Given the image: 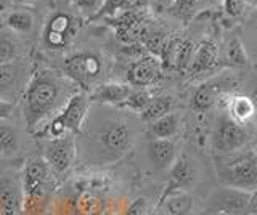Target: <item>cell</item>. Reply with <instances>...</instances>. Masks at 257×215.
I'll list each match as a JSON object with an SVG mask.
<instances>
[{
  "instance_id": "1",
  "label": "cell",
  "mask_w": 257,
  "mask_h": 215,
  "mask_svg": "<svg viewBox=\"0 0 257 215\" xmlns=\"http://www.w3.org/2000/svg\"><path fill=\"white\" fill-rule=\"evenodd\" d=\"M76 92L79 87L58 71L40 69L32 74L21 97L28 130L37 133L42 129L44 132L45 122H50Z\"/></svg>"
},
{
  "instance_id": "2",
  "label": "cell",
  "mask_w": 257,
  "mask_h": 215,
  "mask_svg": "<svg viewBox=\"0 0 257 215\" xmlns=\"http://www.w3.org/2000/svg\"><path fill=\"white\" fill-rule=\"evenodd\" d=\"M134 145V127L124 117H104L88 129V146L93 164H111Z\"/></svg>"
},
{
  "instance_id": "3",
  "label": "cell",
  "mask_w": 257,
  "mask_h": 215,
  "mask_svg": "<svg viewBox=\"0 0 257 215\" xmlns=\"http://www.w3.org/2000/svg\"><path fill=\"white\" fill-rule=\"evenodd\" d=\"M90 100L84 92H76L66 101V105L47 124L44 132H47L48 138H60L63 135L74 133L77 135L84 127V121L88 114Z\"/></svg>"
},
{
  "instance_id": "4",
  "label": "cell",
  "mask_w": 257,
  "mask_h": 215,
  "mask_svg": "<svg viewBox=\"0 0 257 215\" xmlns=\"http://www.w3.org/2000/svg\"><path fill=\"white\" fill-rule=\"evenodd\" d=\"M103 73V58L93 52H79L63 63V74L71 79L79 89L92 85Z\"/></svg>"
},
{
  "instance_id": "5",
  "label": "cell",
  "mask_w": 257,
  "mask_h": 215,
  "mask_svg": "<svg viewBox=\"0 0 257 215\" xmlns=\"http://www.w3.org/2000/svg\"><path fill=\"white\" fill-rule=\"evenodd\" d=\"M48 165L44 157H31L24 164L21 175L23 188V212L36 205L45 193L48 180Z\"/></svg>"
},
{
  "instance_id": "6",
  "label": "cell",
  "mask_w": 257,
  "mask_h": 215,
  "mask_svg": "<svg viewBox=\"0 0 257 215\" xmlns=\"http://www.w3.org/2000/svg\"><path fill=\"white\" fill-rule=\"evenodd\" d=\"M31 68L26 61L16 60L0 65V98L16 103L31 81Z\"/></svg>"
},
{
  "instance_id": "7",
  "label": "cell",
  "mask_w": 257,
  "mask_h": 215,
  "mask_svg": "<svg viewBox=\"0 0 257 215\" xmlns=\"http://www.w3.org/2000/svg\"><path fill=\"white\" fill-rule=\"evenodd\" d=\"M76 135L68 133L60 138H48L44 148V159L56 173L68 172L76 161Z\"/></svg>"
},
{
  "instance_id": "8",
  "label": "cell",
  "mask_w": 257,
  "mask_h": 215,
  "mask_svg": "<svg viewBox=\"0 0 257 215\" xmlns=\"http://www.w3.org/2000/svg\"><path fill=\"white\" fill-rule=\"evenodd\" d=\"M77 31L76 18L68 13H55L45 25L42 41L48 50L66 49Z\"/></svg>"
},
{
  "instance_id": "9",
  "label": "cell",
  "mask_w": 257,
  "mask_h": 215,
  "mask_svg": "<svg viewBox=\"0 0 257 215\" xmlns=\"http://www.w3.org/2000/svg\"><path fill=\"white\" fill-rule=\"evenodd\" d=\"M246 132L239 122L231 119L227 113L222 114L219 122H217L214 132V146L217 151L222 153H231L244 145Z\"/></svg>"
},
{
  "instance_id": "10",
  "label": "cell",
  "mask_w": 257,
  "mask_h": 215,
  "mask_svg": "<svg viewBox=\"0 0 257 215\" xmlns=\"http://www.w3.org/2000/svg\"><path fill=\"white\" fill-rule=\"evenodd\" d=\"M222 181L227 186L254 191L257 189V161L243 157L222 170Z\"/></svg>"
},
{
  "instance_id": "11",
  "label": "cell",
  "mask_w": 257,
  "mask_h": 215,
  "mask_svg": "<svg viewBox=\"0 0 257 215\" xmlns=\"http://www.w3.org/2000/svg\"><path fill=\"white\" fill-rule=\"evenodd\" d=\"M109 25L112 26L116 33V37L120 42L132 44L140 41L147 21H145V10H132V12H122L109 18Z\"/></svg>"
},
{
  "instance_id": "12",
  "label": "cell",
  "mask_w": 257,
  "mask_h": 215,
  "mask_svg": "<svg viewBox=\"0 0 257 215\" xmlns=\"http://www.w3.org/2000/svg\"><path fill=\"white\" fill-rule=\"evenodd\" d=\"M251 196H252V191L225 186L214 194L212 207L215 212H227L233 215H249Z\"/></svg>"
},
{
  "instance_id": "13",
  "label": "cell",
  "mask_w": 257,
  "mask_h": 215,
  "mask_svg": "<svg viewBox=\"0 0 257 215\" xmlns=\"http://www.w3.org/2000/svg\"><path fill=\"white\" fill-rule=\"evenodd\" d=\"M161 61L155 55H147L134 61L127 69V84L134 89H148L161 76Z\"/></svg>"
},
{
  "instance_id": "14",
  "label": "cell",
  "mask_w": 257,
  "mask_h": 215,
  "mask_svg": "<svg viewBox=\"0 0 257 215\" xmlns=\"http://www.w3.org/2000/svg\"><path fill=\"white\" fill-rule=\"evenodd\" d=\"M196 181V169L187 156H180L175 159V162L169 169V178L166 191L161 199L166 196L177 193V191H190V188L195 185Z\"/></svg>"
},
{
  "instance_id": "15",
  "label": "cell",
  "mask_w": 257,
  "mask_h": 215,
  "mask_svg": "<svg viewBox=\"0 0 257 215\" xmlns=\"http://www.w3.org/2000/svg\"><path fill=\"white\" fill-rule=\"evenodd\" d=\"M23 213V188L16 177H0V215Z\"/></svg>"
},
{
  "instance_id": "16",
  "label": "cell",
  "mask_w": 257,
  "mask_h": 215,
  "mask_svg": "<svg viewBox=\"0 0 257 215\" xmlns=\"http://www.w3.org/2000/svg\"><path fill=\"white\" fill-rule=\"evenodd\" d=\"M134 87L128 84L120 82H104L96 85L93 92L90 93L88 100L98 103V105H108V106H122L127 97L131 95Z\"/></svg>"
},
{
  "instance_id": "17",
  "label": "cell",
  "mask_w": 257,
  "mask_h": 215,
  "mask_svg": "<svg viewBox=\"0 0 257 215\" xmlns=\"http://www.w3.org/2000/svg\"><path fill=\"white\" fill-rule=\"evenodd\" d=\"M148 159L156 170H167L177 159V145L172 140L153 138L148 143Z\"/></svg>"
},
{
  "instance_id": "18",
  "label": "cell",
  "mask_w": 257,
  "mask_h": 215,
  "mask_svg": "<svg viewBox=\"0 0 257 215\" xmlns=\"http://www.w3.org/2000/svg\"><path fill=\"white\" fill-rule=\"evenodd\" d=\"M217 60H219V50H217V45L211 41H204V42H201L198 47H195V53H193L188 71L191 74L206 73V71L212 69L217 65Z\"/></svg>"
},
{
  "instance_id": "19",
  "label": "cell",
  "mask_w": 257,
  "mask_h": 215,
  "mask_svg": "<svg viewBox=\"0 0 257 215\" xmlns=\"http://www.w3.org/2000/svg\"><path fill=\"white\" fill-rule=\"evenodd\" d=\"M223 92V82L220 81H209L201 84L193 93L191 98V106L198 113H204V111L211 109L217 98L222 97Z\"/></svg>"
},
{
  "instance_id": "20",
  "label": "cell",
  "mask_w": 257,
  "mask_h": 215,
  "mask_svg": "<svg viewBox=\"0 0 257 215\" xmlns=\"http://www.w3.org/2000/svg\"><path fill=\"white\" fill-rule=\"evenodd\" d=\"M24 53V44L20 34L8 28H0V65H7L21 58Z\"/></svg>"
},
{
  "instance_id": "21",
  "label": "cell",
  "mask_w": 257,
  "mask_h": 215,
  "mask_svg": "<svg viewBox=\"0 0 257 215\" xmlns=\"http://www.w3.org/2000/svg\"><path fill=\"white\" fill-rule=\"evenodd\" d=\"M161 204H164L166 215H190L195 205L190 191H177L161 199Z\"/></svg>"
},
{
  "instance_id": "22",
  "label": "cell",
  "mask_w": 257,
  "mask_h": 215,
  "mask_svg": "<svg viewBox=\"0 0 257 215\" xmlns=\"http://www.w3.org/2000/svg\"><path fill=\"white\" fill-rule=\"evenodd\" d=\"M180 129V116L175 113H169L156 121L150 122V132L155 138L172 140Z\"/></svg>"
},
{
  "instance_id": "23",
  "label": "cell",
  "mask_w": 257,
  "mask_h": 215,
  "mask_svg": "<svg viewBox=\"0 0 257 215\" xmlns=\"http://www.w3.org/2000/svg\"><path fill=\"white\" fill-rule=\"evenodd\" d=\"M227 114L239 124L247 122L249 119H252L255 114L254 103L249 97H244V95H231L228 100V113Z\"/></svg>"
},
{
  "instance_id": "24",
  "label": "cell",
  "mask_w": 257,
  "mask_h": 215,
  "mask_svg": "<svg viewBox=\"0 0 257 215\" xmlns=\"http://www.w3.org/2000/svg\"><path fill=\"white\" fill-rule=\"evenodd\" d=\"M34 15L26 10H15L7 17L5 28L12 29L16 34H29L34 29Z\"/></svg>"
},
{
  "instance_id": "25",
  "label": "cell",
  "mask_w": 257,
  "mask_h": 215,
  "mask_svg": "<svg viewBox=\"0 0 257 215\" xmlns=\"http://www.w3.org/2000/svg\"><path fill=\"white\" fill-rule=\"evenodd\" d=\"M20 148V133L12 124L0 121V154L13 156Z\"/></svg>"
},
{
  "instance_id": "26",
  "label": "cell",
  "mask_w": 257,
  "mask_h": 215,
  "mask_svg": "<svg viewBox=\"0 0 257 215\" xmlns=\"http://www.w3.org/2000/svg\"><path fill=\"white\" fill-rule=\"evenodd\" d=\"M172 113V98L171 97H153L150 105L140 114L145 122H153L156 119Z\"/></svg>"
},
{
  "instance_id": "27",
  "label": "cell",
  "mask_w": 257,
  "mask_h": 215,
  "mask_svg": "<svg viewBox=\"0 0 257 215\" xmlns=\"http://www.w3.org/2000/svg\"><path fill=\"white\" fill-rule=\"evenodd\" d=\"M151 98H153V95L148 89H132L131 95H128L127 100L124 101V105L120 108L128 109L137 114H142L145 108L150 105Z\"/></svg>"
},
{
  "instance_id": "28",
  "label": "cell",
  "mask_w": 257,
  "mask_h": 215,
  "mask_svg": "<svg viewBox=\"0 0 257 215\" xmlns=\"http://www.w3.org/2000/svg\"><path fill=\"white\" fill-rule=\"evenodd\" d=\"M227 65L231 68H246L247 66V55L243 42L238 37L231 39L227 47V55H225Z\"/></svg>"
},
{
  "instance_id": "29",
  "label": "cell",
  "mask_w": 257,
  "mask_h": 215,
  "mask_svg": "<svg viewBox=\"0 0 257 215\" xmlns=\"http://www.w3.org/2000/svg\"><path fill=\"white\" fill-rule=\"evenodd\" d=\"M193 53H195V44H193L190 39H183L182 37L179 50H177V55H175L174 69H180V71L188 69L191 58H193Z\"/></svg>"
},
{
  "instance_id": "30",
  "label": "cell",
  "mask_w": 257,
  "mask_h": 215,
  "mask_svg": "<svg viewBox=\"0 0 257 215\" xmlns=\"http://www.w3.org/2000/svg\"><path fill=\"white\" fill-rule=\"evenodd\" d=\"M150 212V204H148V199L147 197H137L134 201L127 205L125 213L124 215H148Z\"/></svg>"
},
{
  "instance_id": "31",
  "label": "cell",
  "mask_w": 257,
  "mask_h": 215,
  "mask_svg": "<svg viewBox=\"0 0 257 215\" xmlns=\"http://www.w3.org/2000/svg\"><path fill=\"white\" fill-rule=\"evenodd\" d=\"M72 2L85 17H92V15L98 13L103 0H72Z\"/></svg>"
},
{
  "instance_id": "32",
  "label": "cell",
  "mask_w": 257,
  "mask_h": 215,
  "mask_svg": "<svg viewBox=\"0 0 257 215\" xmlns=\"http://www.w3.org/2000/svg\"><path fill=\"white\" fill-rule=\"evenodd\" d=\"M244 0H223V10L231 18L239 17L244 12Z\"/></svg>"
},
{
  "instance_id": "33",
  "label": "cell",
  "mask_w": 257,
  "mask_h": 215,
  "mask_svg": "<svg viewBox=\"0 0 257 215\" xmlns=\"http://www.w3.org/2000/svg\"><path fill=\"white\" fill-rule=\"evenodd\" d=\"M15 106H16V103L0 98V121H7V119H10L13 111H15Z\"/></svg>"
},
{
  "instance_id": "34",
  "label": "cell",
  "mask_w": 257,
  "mask_h": 215,
  "mask_svg": "<svg viewBox=\"0 0 257 215\" xmlns=\"http://www.w3.org/2000/svg\"><path fill=\"white\" fill-rule=\"evenodd\" d=\"M249 215H257V189L252 191L251 202H249Z\"/></svg>"
},
{
  "instance_id": "35",
  "label": "cell",
  "mask_w": 257,
  "mask_h": 215,
  "mask_svg": "<svg viewBox=\"0 0 257 215\" xmlns=\"http://www.w3.org/2000/svg\"><path fill=\"white\" fill-rule=\"evenodd\" d=\"M196 2H198V0H175V4H177V7H179L180 10H188Z\"/></svg>"
},
{
  "instance_id": "36",
  "label": "cell",
  "mask_w": 257,
  "mask_h": 215,
  "mask_svg": "<svg viewBox=\"0 0 257 215\" xmlns=\"http://www.w3.org/2000/svg\"><path fill=\"white\" fill-rule=\"evenodd\" d=\"M10 5H12V0H0V15L5 13Z\"/></svg>"
},
{
  "instance_id": "37",
  "label": "cell",
  "mask_w": 257,
  "mask_h": 215,
  "mask_svg": "<svg viewBox=\"0 0 257 215\" xmlns=\"http://www.w3.org/2000/svg\"><path fill=\"white\" fill-rule=\"evenodd\" d=\"M251 100H252V103H254V108H255V113H257V87H255L254 92H252V95H251Z\"/></svg>"
},
{
  "instance_id": "38",
  "label": "cell",
  "mask_w": 257,
  "mask_h": 215,
  "mask_svg": "<svg viewBox=\"0 0 257 215\" xmlns=\"http://www.w3.org/2000/svg\"><path fill=\"white\" fill-rule=\"evenodd\" d=\"M244 4H249V5H257V0H244Z\"/></svg>"
},
{
  "instance_id": "39",
  "label": "cell",
  "mask_w": 257,
  "mask_h": 215,
  "mask_svg": "<svg viewBox=\"0 0 257 215\" xmlns=\"http://www.w3.org/2000/svg\"><path fill=\"white\" fill-rule=\"evenodd\" d=\"M212 215H233V213H227V212H214Z\"/></svg>"
},
{
  "instance_id": "40",
  "label": "cell",
  "mask_w": 257,
  "mask_h": 215,
  "mask_svg": "<svg viewBox=\"0 0 257 215\" xmlns=\"http://www.w3.org/2000/svg\"><path fill=\"white\" fill-rule=\"evenodd\" d=\"M23 2H28V4H32V2H37V0H23Z\"/></svg>"
}]
</instances>
